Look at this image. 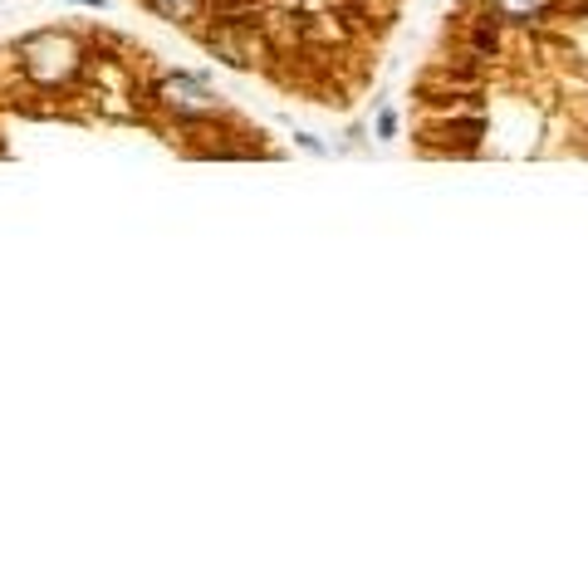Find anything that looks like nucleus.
<instances>
[{"label": "nucleus", "instance_id": "obj_5", "mask_svg": "<svg viewBox=\"0 0 588 588\" xmlns=\"http://www.w3.org/2000/svg\"><path fill=\"white\" fill-rule=\"evenodd\" d=\"M378 133H383V138H392V133H398V118H392V113H383V118H378Z\"/></svg>", "mask_w": 588, "mask_h": 588}, {"label": "nucleus", "instance_id": "obj_2", "mask_svg": "<svg viewBox=\"0 0 588 588\" xmlns=\"http://www.w3.org/2000/svg\"><path fill=\"white\" fill-rule=\"evenodd\" d=\"M157 98L162 108H167L172 118H182V123H192V118H211L216 113V98L206 89L196 74H167V79L157 84Z\"/></svg>", "mask_w": 588, "mask_h": 588}, {"label": "nucleus", "instance_id": "obj_6", "mask_svg": "<svg viewBox=\"0 0 588 588\" xmlns=\"http://www.w3.org/2000/svg\"><path fill=\"white\" fill-rule=\"evenodd\" d=\"M79 6H98V0H79Z\"/></svg>", "mask_w": 588, "mask_h": 588}, {"label": "nucleus", "instance_id": "obj_1", "mask_svg": "<svg viewBox=\"0 0 588 588\" xmlns=\"http://www.w3.org/2000/svg\"><path fill=\"white\" fill-rule=\"evenodd\" d=\"M20 69L40 89H64L84 69V45L69 30H35V35L20 40Z\"/></svg>", "mask_w": 588, "mask_h": 588}, {"label": "nucleus", "instance_id": "obj_4", "mask_svg": "<svg viewBox=\"0 0 588 588\" xmlns=\"http://www.w3.org/2000/svg\"><path fill=\"white\" fill-rule=\"evenodd\" d=\"M152 10H157L162 20H172V25H192L196 20V10L206 6V0H148Z\"/></svg>", "mask_w": 588, "mask_h": 588}, {"label": "nucleus", "instance_id": "obj_3", "mask_svg": "<svg viewBox=\"0 0 588 588\" xmlns=\"http://www.w3.org/2000/svg\"><path fill=\"white\" fill-rule=\"evenodd\" d=\"M490 6H496V15H505V20H540L544 10L554 6V0H490Z\"/></svg>", "mask_w": 588, "mask_h": 588}]
</instances>
